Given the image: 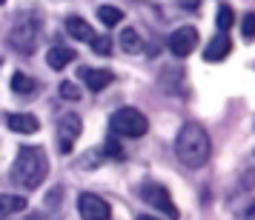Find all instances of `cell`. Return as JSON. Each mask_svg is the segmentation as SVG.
<instances>
[{"label": "cell", "instance_id": "1", "mask_svg": "<svg viewBox=\"0 0 255 220\" xmlns=\"http://www.w3.org/2000/svg\"><path fill=\"white\" fill-rule=\"evenodd\" d=\"M175 154L189 169H201L212 154V140L201 123H184L175 138Z\"/></svg>", "mask_w": 255, "mask_h": 220}, {"label": "cell", "instance_id": "2", "mask_svg": "<svg viewBox=\"0 0 255 220\" xmlns=\"http://www.w3.org/2000/svg\"><path fill=\"white\" fill-rule=\"evenodd\" d=\"M49 174V157L40 146H23L12 163V183L23 189H37Z\"/></svg>", "mask_w": 255, "mask_h": 220}, {"label": "cell", "instance_id": "3", "mask_svg": "<svg viewBox=\"0 0 255 220\" xmlns=\"http://www.w3.org/2000/svg\"><path fill=\"white\" fill-rule=\"evenodd\" d=\"M37 37H40V20H37L35 14H20L14 20V26L9 29V43L20 55H32L35 52Z\"/></svg>", "mask_w": 255, "mask_h": 220}, {"label": "cell", "instance_id": "4", "mask_svg": "<svg viewBox=\"0 0 255 220\" xmlns=\"http://www.w3.org/2000/svg\"><path fill=\"white\" fill-rule=\"evenodd\" d=\"M109 126H112L115 138H143L146 129H149V120H146L143 112L132 109V106H124L109 117Z\"/></svg>", "mask_w": 255, "mask_h": 220}, {"label": "cell", "instance_id": "5", "mask_svg": "<svg viewBox=\"0 0 255 220\" xmlns=\"http://www.w3.org/2000/svg\"><path fill=\"white\" fill-rule=\"evenodd\" d=\"M138 197L146 203V206L163 212L169 220H178V218H181V212H178V206H175L172 195L166 192V186L155 183V180H143V183L138 186Z\"/></svg>", "mask_w": 255, "mask_h": 220}, {"label": "cell", "instance_id": "6", "mask_svg": "<svg viewBox=\"0 0 255 220\" xmlns=\"http://www.w3.org/2000/svg\"><path fill=\"white\" fill-rule=\"evenodd\" d=\"M83 132V120L75 112H66V115L58 117V149L63 151V154H69L72 149H75V143H78V138H81Z\"/></svg>", "mask_w": 255, "mask_h": 220}, {"label": "cell", "instance_id": "7", "mask_svg": "<svg viewBox=\"0 0 255 220\" xmlns=\"http://www.w3.org/2000/svg\"><path fill=\"white\" fill-rule=\"evenodd\" d=\"M78 212H81L83 220H109V215H112L109 203H106L104 197L92 195V192H83L78 197Z\"/></svg>", "mask_w": 255, "mask_h": 220}, {"label": "cell", "instance_id": "8", "mask_svg": "<svg viewBox=\"0 0 255 220\" xmlns=\"http://www.w3.org/2000/svg\"><path fill=\"white\" fill-rule=\"evenodd\" d=\"M169 52H172L175 58H186V55H192L198 46V32L192 26H181V29H175L172 35H169Z\"/></svg>", "mask_w": 255, "mask_h": 220}, {"label": "cell", "instance_id": "9", "mask_svg": "<svg viewBox=\"0 0 255 220\" xmlns=\"http://www.w3.org/2000/svg\"><path fill=\"white\" fill-rule=\"evenodd\" d=\"M230 52H232V40H230V35H227V32H221V35H215L207 43V49H204V60H209V63H218V60H224Z\"/></svg>", "mask_w": 255, "mask_h": 220}, {"label": "cell", "instance_id": "10", "mask_svg": "<svg viewBox=\"0 0 255 220\" xmlns=\"http://www.w3.org/2000/svg\"><path fill=\"white\" fill-rule=\"evenodd\" d=\"M75 58H78V52H75V49H69V46H52V49L46 52L49 69H55V72H63Z\"/></svg>", "mask_w": 255, "mask_h": 220}, {"label": "cell", "instance_id": "11", "mask_svg": "<svg viewBox=\"0 0 255 220\" xmlns=\"http://www.w3.org/2000/svg\"><path fill=\"white\" fill-rule=\"evenodd\" d=\"M81 77L92 92H101V89H106L109 83L115 80V74L109 69H81Z\"/></svg>", "mask_w": 255, "mask_h": 220}, {"label": "cell", "instance_id": "12", "mask_svg": "<svg viewBox=\"0 0 255 220\" xmlns=\"http://www.w3.org/2000/svg\"><path fill=\"white\" fill-rule=\"evenodd\" d=\"M6 123H9V129L12 132H17V135H35L37 129H40V123H37L35 115H20V112H14V115L6 117Z\"/></svg>", "mask_w": 255, "mask_h": 220}, {"label": "cell", "instance_id": "13", "mask_svg": "<svg viewBox=\"0 0 255 220\" xmlns=\"http://www.w3.org/2000/svg\"><path fill=\"white\" fill-rule=\"evenodd\" d=\"M66 32H69L75 40H92L95 32H92V26L86 23L83 17H78V14H72V17H66Z\"/></svg>", "mask_w": 255, "mask_h": 220}, {"label": "cell", "instance_id": "14", "mask_svg": "<svg viewBox=\"0 0 255 220\" xmlns=\"http://www.w3.org/2000/svg\"><path fill=\"white\" fill-rule=\"evenodd\" d=\"M26 209V197L23 195H0V220L9 218V215H17Z\"/></svg>", "mask_w": 255, "mask_h": 220}, {"label": "cell", "instance_id": "15", "mask_svg": "<svg viewBox=\"0 0 255 220\" xmlns=\"http://www.w3.org/2000/svg\"><path fill=\"white\" fill-rule=\"evenodd\" d=\"M35 89H37V80L35 77H29V74H23V72H14L12 74V92L14 94H35Z\"/></svg>", "mask_w": 255, "mask_h": 220}, {"label": "cell", "instance_id": "16", "mask_svg": "<svg viewBox=\"0 0 255 220\" xmlns=\"http://www.w3.org/2000/svg\"><path fill=\"white\" fill-rule=\"evenodd\" d=\"M118 43H121V49H124L127 55H138L140 49H143L140 35L135 32V29H124V32H121V37H118Z\"/></svg>", "mask_w": 255, "mask_h": 220}, {"label": "cell", "instance_id": "17", "mask_svg": "<svg viewBox=\"0 0 255 220\" xmlns=\"http://www.w3.org/2000/svg\"><path fill=\"white\" fill-rule=\"evenodd\" d=\"M98 20L104 26H118L124 20V12L115 9V6H101V9H98Z\"/></svg>", "mask_w": 255, "mask_h": 220}, {"label": "cell", "instance_id": "18", "mask_svg": "<svg viewBox=\"0 0 255 220\" xmlns=\"http://www.w3.org/2000/svg\"><path fill=\"white\" fill-rule=\"evenodd\" d=\"M215 23H218L221 32H230L232 26H235V12H232V6H218V14H215Z\"/></svg>", "mask_w": 255, "mask_h": 220}, {"label": "cell", "instance_id": "19", "mask_svg": "<svg viewBox=\"0 0 255 220\" xmlns=\"http://www.w3.org/2000/svg\"><path fill=\"white\" fill-rule=\"evenodd\" d=\"M104 154L112 157V160H124V149H121V143H118L115 135H109V140H106V146H104Z\"/></svg>", "mask_w": 255, "mask_h": 220}, {"label": "cell", "instance_id": "20", "mask_svg": "<svg viewBox=\"0 0 255 220\" xmlns=\"http://www.w3.org/2000/svg\"><path fill=\"white\" fill-rule=\"evenodd\" d=\"M89 46H92V52H98V55H109V52H112V40H109V37H98L95 35L92 40H89Z\"/></svg>", "mask_w": 255, "mask_h": 220}, {"label": "cell", "instance_id": "21", "mask_svg": "<svg viewBox=\"0 0 255 220\" xmlns=\"http://www.w3.org/2000/svg\"><path fill=\"white\" fill-rule=\"evenodd\" d=\"M58 89H60V97H63V100H81V89H78L75 83L63 80V83L58 86Z\"/></svg>", "mask_w": 255, "mask_h": 220}, {"label": "cell", "instance_id": "22", "mask_svg": "<svg viewBox=\"0 0 255 220\" xmlns=\"http://www.w3.org/2000/svg\"><path fill=\"white\" fill-rule=\"evenodd\" d=\"M241 32H244V37H247V40H253V35H255V14H253V12L244 14V20H241Z\"/></svg>", "mask_w": 255, "mask_h": 220}, {"label": "cell", "instance_id": "23", "mask_svg": "<svg viewBox=\"0 0 255 220\" xmlns=\"http://www.w3.org/2000/svg\"><path fill=\"white\" fill-rule=\"evenodd\" d=\"M29 220H55V218H46V215H32Z\"/></svg>", "mask_w": 255, "mask_h": 220}, {"label": "cell", "instance_id": "24", "mask_svg": "<svg viewBox=\"0 0 255 220\" xmlns=\"http://www.w3.org/2000/svg\"><path fill=\"white\" fill-rule=\"evenodd\" d=\"M138 220H161V218H152V215H138Z\"/></svg>", "mask_w": 255, "mask_h": 220}, {"label": "cell", "instance_id": "25", "mask_svg": "<svg viewBox=\"0 0 255 220\" xmlns=\"http://www.w3.org/2000/svg\"><path fill=\"white\" fill-rule=\"evenodd\" d=\"M3 3H6V0H0V6H3Z\"/></svg>", "mask_w": 255, "mask_h": 220}]
</instances>
